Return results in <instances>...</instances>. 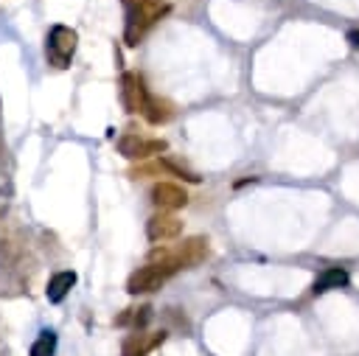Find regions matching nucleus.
<instances>
[{"instance_id": "obj_4", "label": "nucleus", "mask_w": 359, "mask_h": 356, "mask_svg": "<svg viewBox=\"0 0 359 356\" xmlns=\"http://www.w3.org/2000/svg\"><path fill=\"white\" fill-rule=\"evenodd\" d=\"M118 151L126 157V160H143L149 154H160L165 151V140L160 137H140V135H121L118 137Z\"/></svg>"}, {"instance_id": "obj_10", "label": "nucleus", "mask_w": 359, "mask_h": 356, "mask_svg": "<svg viewBox=\"0 0 359 356\" xmlns=\"http://www.w3.org/2000/svg\"><path fill=\"white\" fill-rule=\"evenodd\" d=\"M171 115H174V107H171L168 101L149 95V101H146V107H143V118H146L151 126H160V123L171 121Z\"/></svg>"}, {"instance_id": "obj_13", "label": "nucleus", "mask_w": 359, "mask_h": 356, "mask_svg": "<svg viewBox=\"0 0 359 356\" xmlns=\"http://www.w3.org/2000/svg\"><path fill=\"white\" fill-rule=\"evenodd\" d=\"M160 168H165V171H174L177 177H182V179H188V182H199V177H196L194 171L182 168V165H180V163H174V160H160Z\"/></svg>"}, {"instance_id": "obj_7", "label": "nucleus", "mask_w": 359, "mask_h": 356, "mask_svg": "<svg viewBox=\"0 0 359 356\" xmlns=\"http://www.w3.org/2000/svg\"><path fill=\"white\" fill-rule=\"evenodd\" d=\"M151 202L160 210H177V207L188 205V193H185V188H180L174 182H157L151 188Z\"/></svg>"}, {"instance_id": "obj_3", "label": "nucleus", "mask_w": 359, "mask_h": 356, "mask_svg": "<svg viewBox=\"0 0 359 356\" xmlns=\"http://www.w3.org/2000/svg\"><path fill=\"white\" fill-rule=\"evenodd\" d=\"M149 101V90H146V81L140 73H123L121 76V104L126 112H143Z\"/></svg>"}, {"instance_id": "obj_14", "label": "nucleus", "mask_w": 359, "mask_h": 356, "mask_svg": "<svg viewBox=\"0 0 359 356\" xmlns=\"http://www.w3.org/2000/svg\"><path fill=\"white\" fill-rule=\"evenodd\" d=\"M149 317H151V308H149V306L132 308V325H135V331H143L146 322H149Z\"/></svg>"}, {"instance_id": "obj_2", "label": "nucleus", "mask_w": 359, "mask_h": 356, "mask_svg": "<svg viewBox=\"0 0 359 356\" xmlns=\"http://www.w3.org/2000/svg\"><path fill=\"white\" fill-rule=\"evenodd\" d=\"M76 42H79V34L67 25H53L45 36V59L48 64H53L56 70H65L70 67L73 62V53H76Z\"/></svg>"}, {"instance_id": "obj_6", "label": "nucleus", "mask_w": 359, "mask_h": 356, "mask_svg": "<svg viewBox=\"0 0 359 356\" xmlns=\"http://www.w3.org/2000/svg\"><path fill=\"white\" fill-rule=\"evenodd\" d=\"M182 233V221L171 213H154L149 221H146V235L149 241H171Z\"/></svg>"}, {"instance_id": "obj_15", "label": "nucleus", "mask_w": 359, "mask_h": 356, "mask_svg": "<svg viewBox=\"0 0 359 356\" xmlns=\"http://www.w3.org/2000/svg\"><path fill=\"white\" fill-rule=\"evenodd\" d=\"M348 42H351V45H356V48H359V31H351V34H348Z\"/></svg>"}, {"instance_id": "obj_1", "label": "nucleus", "mask_w": 359, "mask_h": 356, "mask_svg": "<svg viewBox=\"0 0 359 356\" xmlns=\"http://www.w3.org/2000/svg\"><path fill=\"white\" fill-rule=\"evenodd\" d=\"M123 6H126V28H123L126 45H137L143 34L168 11L163 0H123Z\"/></svg>"}, {"instance_id": "obj_9", "label": "nucleus", "mask_w": 359, "mask_h": 356, "mask_svg": "<svg viewBox=\"0 0 359 356\" xmlns=\"http://www.w3.org/2000/svg\"><path fill=\"white\" fill-rule=\"evenodd\" d=\"M73 286H76V272H73V269H65V272H56V275L48 280L45 294H48L50 303H62Z\"/></svg>"}, {"instance_id": "obj_12", "label": "nucleus", "mask_w": 359, "mask_h": 356, "mask_svg": "<svg viewBox=\"0 0 359 356\" xmlns=\"http://www.w3.org/2000/svg\"><path fill=\"white\" fill-rule=\"evenodd\" d=\"M53 353H56V334L45 328L31 345V356H53Z\"/></svg>"}, {"instance_id": "obj_11", "label": "nucleus", "mask_w": 359, "mask_h": 356, "mask_svg": "<svg viewBox=\"0 0 359 356\" xmlns=\"http://www.w3.org/2000/svg\"><path fill=\"white\" fill-rule=\"evenodd\" d=\"M348 283V272L345 269H325L317 280H314V294H323V292H328V289H339V286H345Z\"/></svg>"}, {"instance_id": "obj_5", "label": "nucleus", "mask_w": 359, "mask_h": 356, "mask_svg": "<svg viewBox=\"0 0 359 356\" xmlns=\"http://www.w3.org/2000/svg\"><path fill=\"white\" fill-rule=\"evenodd\" d=\"M163 280H165V275H163L154 263H146V266H140V269H135V272L129 275L126 292H129V294H149V292L160 289Z\"/></svg>"}, {"instance_id": "obj_8", "label": "nucleus", "mask_w": 359, "mask_h": 356, "mask_svg": "<svg viewBox=\"0 0 359 356\" xmlns=\"http://www.w3.org/2000/svg\"><path fill=\"white\" fill-rule=\"evenodd\" d=\"M165 342V331H154V334H143V331H135L123 339V350L121 356H146L151 348L163 345Z\"/></svg>"}]
</instances>
